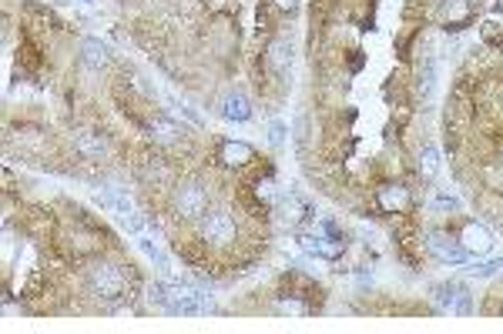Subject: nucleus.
<instances>
[{"label": "nucleus", "instance_id": "9d476101", "mask_svg": "<svg viewBox=\"0 0 503 334\" xmlns=\"http://www.w3.org/2000/svg\"><path fill=\"white\" fill-rule=\"evenodd\" d=\"M135 244L145 251V258L155 261L158 267L165 271V274H172V261H168V254L161 251V244H158V234H151V231H145V234H135Z\"/></svg>", "mask_w": 503, "mask_h": 334}, {"label": "nucleus", "instance_id": "a211bd4d", "mask_svg": "<svg viewBox=\"0 0 503 334\" xmlns=\"http://www.w3.org/2000/svg\"><path fill=\"white\" fill-rule=\"evenodd\" d=\"M151 137L165 141V144H172L174 137H178V124L168 121V117H155V121H151Z\"/></svg>", "mask_w": 503, "mask_h": 334}, {"label": "nucleus", "instance_id": "dca6fc26", "mask_svg": "<svg viewBox=\"0 0 503 334\" xmlns=\"http://www.w3.org/2000/svg\"><path fill=\"white\" fill-rule=\"evenodd\" d=\"M409 194L403 191V187H383L379 191V204L386 207V211H399V207H406Z\"/></svg>", "mask_w": 503, "mask_h": 334}, {"label": "nucleus", "instance_id": "412c9836", "mask_svg": "<svg viewBox=\"0 0 503 334\" xmlns=\"http://www.w3.org/2000/svg\"><path fill=\"white\" fill-rule=\"evenodd\" d=\"M269 141H272V148H282V144H286V121H272Z\"/></svg>", "mask_w": 503, "mask_h": 334}, {"label": "nucleus", "instance_id": "ddd939ff", "mask_svg": "<svg viewBox=\"0 0 503 334\" xmlns=\"http://www.w3.org/2000/svg\"><path fill=\"white\" fill-rule=\"evenodd\" d=\"M252 161V148L245 144V141H225L222 144V164L229 167H242Z\"/></svg>", "mask_w": 503, "mask_h": 334}, {"label": "nucleus", "instance_id": "5701e85b", "mask_svg": "<svg viewBox=\"0 0 503 334\" xmlns=\"http://www.w3.org/2000/svg\"><path fill=\"white\" fill-rule=\"evenodd\" d=\"M275 311H279V315H302V311H306V304H299V301H279V304H275Z\"/></svg>", "mask_w": 503, "mask_h": 334}, {"label": "nucleus", "instance_id": "39448f33", "mask_svg": "<svg viewBox=\"0 0 503 334\" xmlns=\"http://www.w3.org/2000/svg\"><path fill=\"white\" fill-rule=\"evenodd\" d=\"M201 238L215 244H229L235 238V221L229 218V211H212L201 221Z\"/></svg>", "mask_w": 503, "mask_h": 334}, {"label": "nucleus", "instance_id": "4468645a", "mask_svg": "<svg viewBox=\"0 0 503 334\" xmlns=\"http://www.w3.org/2000/svg\"><path fill=\"white\" fill-rule=\"evenodd\" d=\"M74 144H78V150L84 157H101L108 150V141L101 134H94V130H81L78 137H74Z\"/></svg>", "mask_w": 503, "mask_h": 334}, {"label": "nucleus", "instance_id": "393cba45", "mask_svg": "<svg viewBox=\"0 0 503 334\" xmlns=\"http://www.w3.org/2000/svg\"><path fill=\"white\" fill-rule=\"evenodd\" d=\"M433 207H440V211H456V207H460V201H456V197H450V194H443V197H436V201H433Z\"/></svg>", "mask_w": 503, "mask_h": 334}, {"label": "nucleus", "instance_id": "f3484780", "mask_svg": "<svg viewBox=\"0 0 503 334\" xmlns=\"http://www.w3.org/2000/svg\"><path fill=\"white\" fill-rule=\"evenodd\" d=\"M282 207H286V218H289L292 224L306 221V218H309V214H312V207L306 204V201H299V197H295V194H289V197H286V201H282Z\"/></svg>", "mask_w": 503, "mask_h": 334}, {"label": "nucleus", "instance_id": "423d86ee", "mask_svg": "<svg viewBox=\"0 0 503 334\" xmlns=\"http://www.w3.org/2000/svg\"><path fill=\"white\" fill-rule=\"evenodd\" d=\"M94 201H97L101 207H108V211H111L115 218H121L124 224L135 221L138 214H141V211L135 207V201H131L124 191H101V194H94Z\"/></svg>", "mask_w": 503, "mask_h": 334}, {"label": "nucleus", "instance_id": "f8f14e48", "mask_svg": "<svg viewBox=\"0 0 503 334\" xmlns=\"http://www.w3.org/2000/svg\"><path fill=\"white\" fill-rule=\"evenodd\" d=\"M81 54H84V64H88V67H94V71L108 67V60H111L108 47H104V44H101L97 37H88V40H84V44H81Z\"/></svg>", "mask_w": 503, "mask_h": 334}, {"label": "nucleus", "instance_id": "6e6552de", "mask_svg": "<svg viewBox=\"0 0 503 334\" xmlns=\"http://www.w3.org/2000/svg\"><path fill=\"white\" fill-rule=\"evenodd\" d=\"M265 60H269V71L275 77H286L292 71V60H295V51H292L289 40H272L269 44V54H265Z\"/></svg>", "mask_w": 503, "mask_h": 334}, {"label": "nucleus", "instance_id": "2eb2a0df", "mask_svg": "<svg viewBox=\"0 0 503 334\" xmlns=\"http://www.w3.org/2000/svg\"><path fill=\"white\" fill-rule=\"evenodd\" d=\"M460 291H463L460 284H436V288H433V304L450 315V308H453V301L460 297Z\"/></svg>", "mask_w": 503, "mask_h": 334}, {"label": "nucleus", "instance_id": "aec40b11", "mask_svg": "<svg viewBox=\"0 0 503 334\" xmlns=\"http://www.w3.org/2000/svg\"><path fill=\"white\" fill-rule=\"evenodd\" d=\"M470 14V3L466 0H446L443 3V17L446 20H463Z\"/></svg>", "mask_w": 503, "mask_h": 334}, {"label": "nucleus", "instance_id": "9b49d317", "mask_svg": "<svg viewBox=\"0 0 503 334\" xmlns=\"http://www.w3.org/2000/svg\"><path fill=\"white\" fill-rule=\"evenodd\" d=\"M222 117L225 121H235V124H245L252 117V104L245 94H229L225 100H222Z\"/></svg>", "mask_w": 503, "mask_h": 334}, {"label": "nucleus", "instance_id": "f257e3e1", "mask_svg": "<svg viewBox=\"0 0 503 334\" xmlns=\"http://www.w3.org/2000/svg\"><path fill=\"white\" fill-rule=\"evenodd\" d=\"M148 301L158 304L165 315H205L212 311V297L205 295L201 288L192 284H178V281H155L148 288Z\"/></svg>", "mask_w": 503, "mask_h": 334}, {"label": "nucleus", "instance_id": "f03ea898", "mask_svg": "<svg viewBox=\"0 0 503 334\" xmlns=\"http://www.w3.org/2000/svg\"><path fill=\"white\" fill-rule=\"evenodd\" d=\"M91 291H94L104 304H117V301H124L128 297V288H131V278L124 274V267H117V264H101L91 271Z\"/></svg>", "mask_w": 503, "mask_h": 334}, {"label": "nucleus", "instance_id": "a878e982", "mask_svg": "<svg viewBox=\"0 0 503 334\" xmlns=\"http://www.w3.org/2000/svg\"><path fill=\"white\" fill-rule=\"evenodd\" d=\"M275 3H279L282 10H295V7H299V0H275Z\"/></svg>", "mask_w": 503, "mask_h": 334}, {"label": "nucleus", "instance_id": "20e7f679", "mask_svg": "<svg viewBox=\"0 0 503 334\" xmlns=\"http://www.w3.org/2000/svg\"><path fill=\"white\" fill-rule=\"evenodd\" d=\"M174 207H178L181 218H205V211H208V191L201 184H185L178 191V197H174Z\"/></svg>", "mask_w": 503, "mask_h": 334}, {"label": "nucleus", "instance_id": "0eeeda50", "mask_svg": "<svg viewBox=\"0 0 503 334\" xmlns=\"http://www.w3.org/2000/svg\"><path fill=\"white\" fill-rule=\"evenodd\" d=\"M426 247H429V251H433V254H436L440 261H446V264H463V261L470 258L463 244L450 241V238H446V234H440V231H433V234H429Z\"/></svg>", "mask_w": 503, "mask_h": 334}, {"label": "nucleus", "instance_id": "1a4fd4ad", "mask_svg": "<svg viewBox=\"0 0 503 334\" xmlns=\"http://www.w3.org/2000/svg\"><path fill=\"white\" fill-rule=\"evenodd\" d=\"M460 244L466 247V254H477V258H480V254H486V251L493 247V234L486 231L484 224H466Z\"/></svg>", "mask_w": 503, "mask_h": 334}, {"label": "nucleus", "instance_id": "7ed1b4c3", "mask_svg": "<svg viewBox=\"0 0 503 334\" xmlns=\"http://www.w3.org/2000/svg\"><path fill=\"white\" fill-rule=\"evenodd\" d=\"M299 247L306 251V254H312V258H322V261H336L343 251H346V241L339 238V234H332V231H326V234H302L299 238Z\"/></svg>", "mask_w": 503, "mask_h": 334}, {"label": "nucleus", "instance_id": "6ab92c4d", "mask_svg": "<svg viewBox=\"0 0 503 334\" xmlns=\"http://www.w3.org/2000/svg\"><path fill=\"white\" fill-rule=\"evenodd\" d=\"M420 170H423L426 177H433V174L440 170V150H436V148H426L423 154H420Z\"/></svg>", "mask_w": 503, "mask_h": 334}, {"label": "nucleus", "instance_id": "4be33fe9", "mask_svg": "<svg viewBox=\"0 0 503 334\" xmlns=\"http://www.w3.org/2000/svg\"><path fill=\"white\" fill-rule=\"evenodd\" d=\"M497 267H503V258L497 261H484V264H477V267H470V274H477V278H490Z\"/></svg>", "mask_w": 503, "mask_h": 334}, {"label": "nucleus", "instance_id": "b1692460", "mask_svg": "<svg viewBox=\"0 0 503 334\" xmlns=\"http://www.w3.org/2000/svg\"><path fill=\"white\" fill-rule=\"evenodd\" d=\"M470 311V295H466V288L460 291V297L453 301V308H450V315H466Z\"/></svg>", "mask_w": 503, "mask_h": 334}]
</instances>
